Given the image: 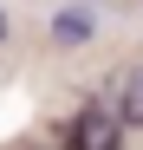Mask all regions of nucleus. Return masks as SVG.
I'll return each mask as SVG.
<instances>
[{
	"label": "nucleus",
	"mask_w": 143,
	"mask_h": 150,
	"mask_svg": "<svg viewBox=\"0 0 143 150\" xmlns=\"http://www.w3.org/2000/svg\"><path fill=\"white\" fill-rule=\"evenodd\" d=\"M65 150H124V124H117V111H78L65 131Z\"/></svg>",
	"instance_id": "obj_1"
},
{
	"label": "nucleus",
	"mask_w": 143,
	"mask_h": 150,
	"mask_svg": "<svg viewBox=\"0 0 143 150\" xmlns=\"http://www.w3.org/2000/svg\"><path fill=\"white\" fill-rule=\"evenodd\" d=\"M98 39V13L91 7H59L52 13V46H65V52H78V46Z\"/></svg>",
	"instance_id": "obj_2"
},
{
	"label": "nucleus",
	"mask_w": 143,
	"mask_h": 150,
	"mask_svg": "<svg viewBox=\"0 0 143 150\" xmlns=\"http://www.w3.org/2000/svg\"><path fill=\"white\" fill-rule=\"evenodd\" d=\"M7 33H13V20H7V7H0V46H7Z\"/></svg>",
	"instance_id": "obj_3"
},
{
	"label": "nucleus",
	"mask_w": 143,
	"mask_h": 150,
	"mask_svg": "<svg viewBox=\"0 0 143 150\" xmlns=\"http://www.w3.org/2000/svg\"><path fill=\"white\" fill-rule=\"evenodd\" d=\"M137 85H143V72H137Z\"/></svg>",
	"instance_id": "obj_4"
}]
</instances>
